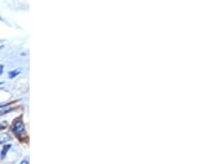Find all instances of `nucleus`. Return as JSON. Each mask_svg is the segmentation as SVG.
Wrapping results in <instances>:
<instances>
[{
  "label": "nucleus",
  "mask_w": 198,
  "mask_h": 164,
  "mask_svg": "<svg viewBox=\"0 0 198 164\" xmlns=\"http://www.w3.org/2000/svg\"><path fill=\"white\" fill-rule=\"evenodd\" d=\"M20 164H29V161H28V160H23Z\"/></svg>",
  "instance_id": "nucleus-7"
},
{
  "label": "nucleus",
  "mask_w": 198,
  "mask_h": 164,
  "mask_svg": "<svg viewBox=\"0 0 198 164\" xmlns=\"http://www.w3.org/2000/svg\"><path fill=\"white\" fill-rule=\"evenodd\" d=\"M1 48H2V46H1V45H0V49H1Z\"/></svg>",
  "instance_id": "nucleus-8"
},
{
  "label": "nucleus",
  "mask_w": 198,
  "mask_h": 164,
  "mask_svg": "<svg viewBox=\"0 0 198 164\" xmlns=\"http://www.w3.org/2000/svg\"><path fill=\"white\" fill-rule=\"evenodd\" d=\"M19 73H20V72H19L18 70H17V71H12V72H10V73H9V78H15V76L19 75Z\"/></svg>",
  "instance_id": "nucleus-3"
},
{
  "label": "nucleus",
  "mask_w": 198,
  "mask_h": 164,
  "mask_svg": "<svg viewBox=\"0 0 198 164\" xmlns=\"http://www.w3.org/2000/svg\"><path fill=\"white\" fill-rule=\"evenodd\" d=\"M12 132L15 136H21V134L24 133V123L21 120V118L15 119V121L13 122L12 128H11Z\"/></svg>",
  "instance_id": "nucleus-1"
},
{
  "label": "nucleus",
  "mask_w": 198,
  "mask_h": 164,
  "mask_svg": "<svg viewBox=\"0 0 198 164\" xmlns=\"http://www.w3.org/2000/svg\"><path fill=\"white\" fill-rule=\"evenodd\" d=\"M7 127V122H3V123H0V130H3L5 128Z\"/></svg>",
  "instance_id": "nucleus-5"
},
{
  "label": "nucleus",
  "mask_w": 198,
  "mask_h": 164,
  "mask_svg": "<svg viewBox=\"0 0 198 164\" xmlns=\"http://www.w3.org/2000/svg\"><path fill=\"white\" fill-rule=\"evenodd\" d=\"M11 149V144H5V146H2V150H1V152H0V159L1 160H3V159L7 156V153H8V151Z\"/></svg>",
  "instance_id": "nucleus-2"
},
{
  "label": "nucleus",
  "mask_w": 198,
  "mask_h": 164,
  "mask_svg": "<svg viewBox=\"0 0 198 164\" xmlns=\"http://www.w3.org/2000/svg\"><path fill=\"white\" fill-rule=\"evenodd\" d=\"M7 140H9V137H8V136H5V137L1 136V137H0V143H3L5 141H7Z\"/></svg>",
  "instance_id": "nucleus-4"
},
{
  "label": "nucleus",
  "mask_w": 198,
  "mask_h": 164,
  "mask_svg": "<svg viewBox=\"0 0 198 164\" xmlns=\"http://www.w3.org/2000/svg\"><path fill=\"white\" fill-rule=\"evenodd\" d=\"M2 72H3V65H0V75L2 74Z\"/></svg>",
  "instance_id": "nucleus-6"
}]
</instances>
